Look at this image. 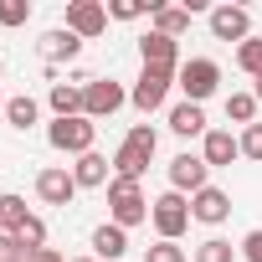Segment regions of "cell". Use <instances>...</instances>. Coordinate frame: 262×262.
Here are the masks:
<instances>
[{"label":"cell","instance_id":"6da1fadb","mask_svg":"<svg viewBox=\"0 0 262 262\" xmlns=\"http://www.w3.org/2000/svg\"><path fill=\"white\" fill-rule=\"evenodd\" d=\"M155 144H160V134L149 123H134L128 128V139L118 144V155H113V180H139L144 170H149V160H155Z\"/></svg>","mask_w":262,"mask_h":262},{"label":"cell","instance_id":"7a4b0ae2","mask_svg":"<svg viewBox=\"0 0 262 262\" xmlns=\"http://www.w3.org/2000/svg\"><path fill=\"white\" fill-rule=\"evenodd\" d=\"M93 139H98V123L93 118H52V128H47V144L52 149H62V155H93Z\"/></svg>","mask_w":262,"mask_h":262},{"label":"cell","instance_id":"3957f363","mask_svg":"<svg viewBox=\"0 0 262 262\" xmlns=\"http://www.w3.org/2000/svg\"><path fill=\"white\" fill-rule=\"evenodd\" d=\"M108 216H113V226H139V221H149V201H144V190H139V180H113L108 185Z\"/></svg>","mask_w":262,"mask_h":262},{"label":"cell","instance_id":"277c9868","mask_svg":"<svg viewBox=\"0 0 262 262\" xmlns=\"http://www.w3.org/2000/svg\"><path fill=\"white\" fill-rule=\"evenodd\" d=\"M149 221H155L160 242H180V231H185L195 216H190V201H185L180 190H165L160 201H149Z\"/></svg>","mask_w":262,"mask_h":262},{"label":"cell","instance_id":"5b68a950","mask_svg":"<svg viewBox=\"0 0 262 262\" xmlns=\"http://www.w3.org/2000/svg\"><path fill=\"white\" fill-rule=\"evenodd\" d=\"M175 82H180L185 103H206V98L216 93V82H221V67H216L211 57H190V62H180Z\"/></svg>","mask_w":262,"mask_h":262},{"label":"cell","instance_id":"8992f818","mask_svg":"<svg viewBox=\"0 0 262 262\" xmlns=\"http://www.w3.org/2000/svg\"><path fill=\"white\" fill-rule=\"evenodd\" d=\"M123 103H128V93H123L113 77H93V82L82 88V118H93V123H98V118H113Z\"/></svg>","mask_w":262,"mask_h":262},{"label":"cell","instance_id":"52a82bcc","mask_svg":"<svg viewBox=\"0 0 262 262\" xmlns=\"http://www.w3.org/2000/svg\"><path fill=\"white\" fill-rule=\"evenodd\" d=\"M67 31L82 36V41L103 36L108 31V6L103 0H67Z\"/></svg>","mask_w":262,"mask_h":262},{"label":"cell","instance_id":"ba28073f","mask_svg":"<svg viewBox=\"0 0 262 262\" xmlns=\"http://www.w3.org/2000/svg\"><path fill=\"white\" fill-rule=\"evenodd\" d=\"M170 82H175V72H155V67H144L139 82H134V93H128V103H134L139 113H155V108H165Z\"/></svg>","mask_w":262,"mask_h":262},{"label":"cell","instance_id":"9c48e42d","mask_svg":"<svg viewBox=\"0 0 262 262\" xmlns=\"http://www.w3.org/2000/svg\"><path fill=\"white\" fill-rule=\"evenodd\" d=\"M211 36L216 41H252V16L242 11V6H216L211 11Z\"/></svg>","mask_w":262,"mask_h":262},{"label":"cell","instance_id":"30bf717a","mask_svg":"<svg viewBox=\"0 0 262 262\" xmlns=\"http://www.w3.org/2000/svg\"><path fill=\"white\" fill-rule=\"evenodd\" d=\"M206 175H211V165H206L201 155H175V160H170V190H180V195H185V190H190V195L206 190Z\"/></svg>","mask_w":262,"mask_h":262},{"label":"cell","instance_id":"8fae6325","mask_svg":"<svg viewBox=\"0 0 262 262\" xmlns=\"http://www.w3.org/2000/svg\"><path fill=\"white\" fill-rule=\"evenodd\" d=\"M36 195H41L47 206H72V195H77V180H72V170H62V165L41 170V175H36Z\"/></svg>","mask_w":262,"mask_h":262},{"label":"cell","instance_id":"7c38bea8","mask_svg":"<svg viewBox=\"0 0 262 262\" xmlns=\"http://www.w3.org/2000/svg\"><path fill=\"white\" fill-rule=\"evenodd\" d=\"M190 216H195V221H206V226H221V221L231 216V195H226V190H216V185H206V190H195V195H190Z\"/></svg>","mask_w":262,"mask_h":262},{"label":"cell","instance_id":"4fadbf2b","mask_svg":"<svg viewBox=\"0 0 262 262\" xmlns=\"http://www.w3.org/2000/svg\"><path fill=\"white\" fill-rule=\"evenodd\" d=\"M72 180H77V190H98V185H113V160H103V155L93 149V155H82V160L72 165Z\"/></svg>","mask_w":262,"mask_h":262},{"label":"cell","instance_id":"5bb4252c","mask_svg":"<svg viewBox=\"0 0 262 262\" xmlns=\"http://www.w3.org/2000/svg\"><path fill=\"white\" fill-rule=\"evenodd\" d=\"M242 155V144L231 139V128H206V144H201V160L211 165V170H221V165H231Z\"/></svg>","mask_w":262,"mask_h":262},{"label":"cell","instance_id":"9a60e30c","mask_svg":"<svg viewBox=\"0 0 262 262\" xmlns=\"http://www.w3.org/2000/svg\"><path fill=\"white\" fill-rule=\"evenodd\" d=\"M77 52H82V36H72L67 26H57V31H47V36H41V62H47V67L72 62Z\"/></svg>","mask_w":262,"mask_h":262},{"label":"cell","instance_id":"2e32d148","mask_svg":"<svg viewBox=\"0 0 262 262\" xmlns=\"http://www.w3.org/2000/svg\"><path fill=\"white\" fill-rule=\"evenodd\" d=\"M139 57H144V67H155V72H180V62H175V41L160 36V31H149V36L139 41Z\"/></svg>","mask_w":262,"mask_h":262},{"label":"cell","instance_id":"e0dca14e","mask_svg":"<svg viewBox=\"0 0 262 262\" xmlns=\"http://www.w3.org/2000/svg\"><path fill=\"white\" fill-rule=\"evenodd\" d=\"M123 252H128V231L113 226V221H103V226L93 231V257H98V262H118Z\"/></svg>","mask_w":262,"mask_h":262},{"label":"cell","instance_id":"ac0fdd59","mask_svg":"<svg viewBox=\"0 0 262 262\" xmlns=\"http://www.w3.org/2000/svg\"><path fill=\"white\" fill-rule=\"evenodd\" d=\"M170 128H175V134L180 139H206V113H201V103H175L170 108Z\"/></svg>","mask_w":262,"mask_h":262},{"label":"cell","instance_id":"d6986e66","mask_svg":"<svg viewBox=\"0 0 262 262\" xmlns=\"http://www.w3.org/2000/svg\"><path fill=\"white\" fill-rule=\"evenodd\" d=\"M149 26L175 41L180 31H190V11H185V6H155V11H149Z\"/></svg>","mask_w":262,"mask_h":262},{"label":"cell","instance_id":"ffe728a7","mask_svg":"<svg viewBox=\"0 0 262 262\" xmlns=\"http://www.w3.org/2000/svg\"><path fill=\"white\" fill-rule=\"evenodd\" d=\"M47 103H52L57 118H77V113H82V88H77V82H52Z\"/></svg>","mask_w":262,"mask_h":262},{"label":"cell","instance_id":"44dd1931","mask_svg":"<svg viewBox=\"0 0 262 262\" xmlns=\"http://www.w3.org/2000/svg\"><path fill=\"white\" fill-rule=\"evenodd\" d=\"M6 123H11V128H31V123H36V98H31V93L11 98V103H6Z\"/></svg>","mask_w":262,"mask_h":262},{"label":"cell","instance_id":"7402d4cb","mask_svg":"<svg viewBox=\"0 0 262 262\" xmlns=\"http://www.w3.org/2000/svg\"><path fill=\"white\" fill-rule=\"evenodd\" d=\"M11 236H16L26 252H41V247H47V221H41V216H26V221L11 231Z\"/></svg>","mask_w":262,"mask_h":262},{"label":"cell","instance_id":"603a6c76","mask_svg":"<svg viewBox=\"0 0 262 262\" xmlns=\"http://www.w3.org/2000/svg\"><path fill=\"white\" fill-rule=\"evenodd\" d=\"M226 118L231 123H252L257 118V93H231L226 98Z\"/></svg>","mask_w":262,"mask_h":262},{"label":"cell","instance_id":"cb8c5ba5","mask_svg":"<svg viewBox=\"0 0 262 262\" xmlns=\"http://www.w3.org/2000/svg\"><path fill=\"white\" fill-rule=\"evenodd\" d=\"M195 262H236V247L221 242V236H206V242L195 247Z\"/></svg>","mask_w":262,"mask_h":262},{"label":"cell","instance_id":"d4e9b609","mask_svg":"<svg viewBox=\"0 0 262 262\" xmlns=\"http://www.w3.org/2000/svg\"><path fill=\"white\" fill-rule=\"evenodd\" d=\"M26 216H31V211H26V201H21V195H0V231H16Z\"/></svg>","mask_w":262,"mask_h":262},{"label":"cell","instance_id":"484cf974","mask_svg":"<svg viewBox=\"0 0 262 262\" xmlns=\"http://www.w3.org/2000/svg\"><path fill=\"white\" fill-rule=\"evenodd\" d=\"M236 67H242V72H252V77H262V41H257V36L236 47Z\"/></svg>","mask_w":262,"mask_h":262},{"label":"cell","instance_id":"4316f807","mask_svg":"<svg viewBox=\"0 0 262 262\" xmlns=\"http://www.w3.org/2000/svg\"><path fill=\"white\" fill-rule=\"evenodd\" d=\"M155 6H144V0H108V16L113 21H139V16H149Z\"/></svg>","mask_w":262,"mask_h":262},{"label":"cell","instance_id":"83f0119b","mask_svg":"<svg viewBox=\"0 0 262 262\" xmlns=\"http://www.w3.org/2000/svg\"><path fill=\"white\" fill-rule=\"evenodd\" d=\"M31 21V0H0V26H26Z\"/></svg>","mask_w":262,"mask_h":262},{"label":"cell","instance_id":"f1b7e54d","mask_svg":"<svg viewBox=\"0 0 262 262\" xmlns=\"http://www.w3.org/2000/svg\"><path fill=\"white\" fill-rule=\"evenodd\" d=\"M236 144H242V160H262V123H247Z\"/></svg>","mask_w":262,"mask_h":262},{"label":"cell","instance_id":"f546056e","mask_svg":"<svg viewBox=\"0 0 262 262\" xmlns=\"http://www.w3.org/2000/svg\"><path fill=\"white\" fill-rule=\"evenodd\" d=\"M144 262H185V247H175V242H155V247L144 252Z\"/></svg>","mask_w":262,"mask_h":262},{"label":"cell","instance_id":"4dcf8cb0","mask_svg":"<svg viewBox=\"0 0 262 262\" xmlns=\"http://www.w3.org/2000/svg\"><path fill=\"white\" fill-rule=\"evenodd\" d=\"M26 257H31V252H26L11 231H0V262H26Z\"/></svg>","mask_w":262,"mask_h":262},{"label":"cell","instance_id":"1f68e13d","mask_svg":"<svg viewBox=\"0 0 262 262\" xmlns=\"http://www.w3.org/2000/svg\"><path fill=\"white\" fill-rule=\"evenodd\" d=\"M242 257H247V262H262V226L242 236Z\"/></svg>","mask_w":262,"mask_h":262},{"label":"cell","instance_id":"d6a6232c","mask_svg":"<svg viewBox=\"0 0 262 262\" xmlns=\"http://www.w3.org/2000/svg\"><path fill=\"white\" fill-rule=\"evenodd\" d=\"M26 262H62V252H57V247H41V252H31Z\"/></svg>","mask_w":262,"mask_h":262},{"label":"cell","instance_id":"836d02e7","mask_svg":"<svg viewBox=\"0 0 262 262\" xmlns=\"http://www.w3.org/2000/svg\"><path fill=\"white\" fill-rule=\"evenodd\" d=\"M6 103H11V98H6V93H0V113H6Z\"/></svg>","mask_w":262,"mask_h":262},{"label":"cell","instance_id":"e575fe53","mask_svg":"<svg viewBox=\"0 0 262 262\" xmlns=\"http://www.w3.org/2000/svg\"><path fill=\"white\" fill-rule=\"evenodd\" d=\"M257 103H262V77H257Z\"/></svg>","mask_w":262,"mask_h":262},{"label":"cell","instance_id":"d590c367","mask_svg":"<svg viewBox=\"0 0 262 262\" xmlns=\"http://www.w3.org/2000/svg\"><path fill=\"white\" fill-rule=\"evenodd\" d=\"M72 262H98V257H72Z\"/></svg>","mask_w":262,"mask_h":262},{"label":"cell","instance_id":"8d00e7d4","mask_svg":"<svg viewBox=\"0 0 262 262\" xmlns=\"http://www.w3.org/2000/svg\"><path fill=\"white\" fill-rule=\"evenodd\" d=\"M0 72H6V62H0Z\"/></svg>","mask_w":262,"mask_h":262}]
</instances>
